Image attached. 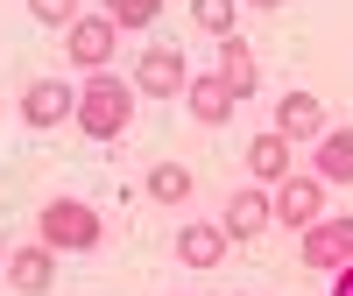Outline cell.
I'll return each mask as SVG.
<instances>
[{
  "label": "cell",
  "mask_w": 353,
  "mask_h": 296,
  "mask_svg": "<svg viewBox=\"0 0 353 296\" xmlns=\"http://www.w3.org/2000/svg\"><path fill=\"white\" fill-rule=\"evenodd\" d=\"M184 106H191V120L198 127H226L233 113H241V92L219 78V71H191V85H184Z\"/></svg>",
  "instance_id": "obj_8"
},
{
  "label": "cell",
  "mask_w": 353,
  "mask_h": 296,
  "mask_svg": "<svg viewBox=\"0 0 353 296\" xmlns=\"http://www.w3.org/2000/svg\"><path fill=\"white\" fill-rule=\"evenodd\" d=\"M290 169H297V162H290V141H283L276 127H261V134L248 141V176H254V184H283Z\"/></svg>",
  "instance_id": "obj_14"
},
{
  "label": "cell",
  "mask_w": 353,
  "mask_h": 296,
  "mask_svg": "<svg viewBox=\"0 0 353 296\" xmlns=\"http://www.w3.org/2000/svg\"><path fill=\"white\" fill-rule=\"evenodd\" d=\"M276 134L283 141H318L325 134V99L318 92H283L276 99Z\"/></svg>",
  "instance_id": "obj_11"
},
{
  "label": "cell",
  "mask_w": 353,
  "mask_h": 296,
  "mask_svg": "<svg viewBox=\"0 0 353 296\" xmlns=\"http://www.w3.org/2000/svg\"><path fill=\"white\" fill-rule=\"evenodd\" d=\"M141 191H149L156 204H184V198H191V169H184V162H156L149 176H141Z\"/></svg>",
  "instance_id": "obj_16"
},
{
  "label": "cell",
  "mask_w": 353,
  "mask_h": 296,
  "mask_svg": "<svg viewBox=\"0 0 353 296\" xmlns=\"http://www.w3.org/2000/svg\"><path fill=\"white\" fill-rule=\"evenodd\" d=\"M219 78H226L241 99H254V85H261V64H254V50H248L241 36H226V43H219Z\"/></svg>",
  "instance_id": "obj_15"
},
{
  "label": "cell",
  "mask_w": 353,
  "mask_h": 296,
  "mask_svg": "<svg viewBox=\"0 0 353 296\" xmlns=\"http://www.w3.org/2000/svg\"><path fill=\"white\" fill-rule=\"evenodd\" d=\"M332 296H353V261H346V268L332 275Z\"/></svg>",
  "instance_id": "obj_20"
},
{
  "label": "cell",
  "mask_w": 353,
  "mask_h": 296,
  "mask_svg": "<svg viewBox=\"0 0 353 296\" xmlns=\"http://www.w3.org/2000/svg\"><path fill=\"white\" fill-rule=\"evenodd\" d=\"M0 275H8L21 296H43V289L57 282V254H50L43 240H28V247H14V254H8V268H0Z\"/></svg>",
  "instance_id": "obj_12"
},
{
  "label": "cell",
  "mask_w": 353,
  "mask_h": 296,
  "mask_svg": "<svg viewBox=\"0 0 353 296\" xmlns=\"http://www.w3.org/2000/svg\"><path fill=\"white\" fill-rule=\"evenodd\" d=\"M311 176H318V184H353V127H325V134H318Z\"/></svg>",
  "instance_id": "obj_13"
},
{
  "label": "cell",
  "mask_w": 353,
  "mask_h": 296,
  "mask_svg": "<svg viewBox=\"0 0 353 296\" xmlns=\"http://www.w3.org/2000/svg\"><path fill=\"white\" fill-rule=\"evenodd\" d=\"M325 191H332V184H318V176H297V169H290L283 184L269 191V198H276V226H290V233H311L318 219H325Z\"/></svg>",
  "instance_id": "obj_5"
},
{
  "label": "cell",
  "mask_w": 353,
  "mask_h": 296,
  "mask_svg": "<svg viewBox=\"0 0 353 296\" xmlns=\"http://www.w3.org/2000/svg\"><path fill=\"white\" fill-rule=\"evenodd\" d=\"M297 254H304V268H318V275H339L346 261H353V212H325L311 233H297Z\"/></svg>",
  "instance_id": "obj_4"
},
{
  "label": "cell",
  "mask_w": 353,
  "mask_h": 296,
  "mask_svg": "<svg viewBox=\"0 0 353 296\" xmlns=\"http://www.w3.org/2000/svg\"><path fill=\"white\" fill-rule=\"evenodd\" d=\"M113 50H121V28H113V14H78L64 28V56H71V71H106L113 64Z\"/></svg>",
  "instance_id": "obj_3"
},
{
  "label": "cell",
  "mask_w": 353,
  "mask_h": 296,
  "mask_svg": "<svg viewBox=\"0 0 353 296\" xmlns=\"http://www.w3.org/2000/svg\"><path fill=\"white\" fill-rule=\"evenodd\" d=\"M99 14H113V28H149L163 14V0H99Z\"/></svg>",
  "instance_id": "obj_18"
},
{
  "label": "cell",
  "mask_w": 353,
  "mask_h": 296,
  "mask_svg": "<svg viewBox=\"0 0 353 296\" xmlns=\"http://www.w3.org/2000/svg\"><path fill=\"white\" fill-rule=\"evenodd\" d=\"M184 85H191V64H184V50H141V64H134V92L141 99H184Z\"/></svg>",
  "instance_id": "obj_6"
},
{
  "label": "cell",
  "mask_w": 353,
  "mask_h": 296,
  "mask_svg": "<svg viewBox=\"0 0 353 296\" xmlns=\"http://www.w3.org/2000/svg\"><path fill=\"white\" fill-rule=\"evenodd\" d=\"M233 240H254V233H269L276 226V198H269V184H241L226 198V219H219Z\"/></svg>",
  "instance_id": "obj_9"
},
{
  "label": "cell",
  "mask_w": 353,
  "mask_h": 296,
  "mask_svg": "<svg viewBox=\"0 0 353 296\" xmlns=\"http://www.w3.org/2000/svg\"><path fill=\"white\" fill-rule=\"evenodd\" d=\"M28 14H36L43 28H71L78 21V0H28Z\"/></svg>",
  "instance_id": "obj_19"
},
{
  "label": "cell",
  "mask_w": 353,
  "mask_h": 296,
  "mask_svg": "<svg viewBox=\"0 0 353 296\" xmlns=\"http://www.w3.org/2000/svg\"><path fill=\"white\" fill-rule=\"evenodd\" d=\"M191 21L226 43V36H241V0H191Z\"/></svg>",
  "instance_id": "obj_17"
},
{
  "label": "cell",
  "mask_w": 353,
  "mask_h": 296,
  "mask_svg": "<svg viewBox=\"0 0 353 296\" xmlns=\"http://www.w3.org/2000/svg\"><path fill=\"white\" fill-rule=\"evenodd\" d=\"M241 8H261V14H269V8H283V0H241Z\"/></svg>",
  "instance_id": "obj_21"
},
{
  "label": "cell",
  "mask_w": 353,
  "mask_h": 296,
  "mask_svg": "<svg viewBox=\"0 0 353 296\" xmlns=\"http://www.w3.org/2000/svg\"><path fill=\"white\" fill-rule=\"evenodd\" d=\"M36 240L50 254H92L106 240V226H99V212L85 198H50L43 212H36Z\"/></svg>",
  "instance_id": "obj_2"
},
{
  "label": "cell",
  "mask_w": 353,
  "mask_h": 296,
  "mask_svg": "<svg viewBox=\"0 0 353 296\" xmlns=\"http://www.w3.org/2000/svg\"><path fill=\"white\" fill-rule=\"evenodd\" d=\"M134 78H121V71H92L78 85V127L92 134V141H121L128 127H134Z\"/></svg>",
  "instance_id": "obj_1"
},
{
  "label": "cell",
  "mask_w": 353,
  "mask_h": 296,
  "mask_svg": "<svg viewBox=\"0 0 353 296\" xmlns=\"http://www.w3.org/2000/svg\"><path fill=\"white\" fill-rule=\"evenodd\" d=\"M71 120H78V92L64 78L21 85V127H71Z\"/></svg>",
  "instance_id": "obj_7"
},
{
  "label": "cell",
  "mask_w": 353,
  "mask_h": 296,
  "mask_svg": "<svg viewBox=\"0 0 353 296\" xmlns=\"http://www.w3.org/2000/svg\"><path fill=\"white\" fill-rule=\"evenodd\" d=\"M226 247H233V233L219 219H191L184 233H176V261H184V268H219Z\"/></svg>",
  "instance_id": "obj_10"
}]
</instances>
